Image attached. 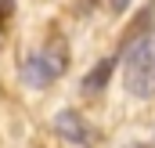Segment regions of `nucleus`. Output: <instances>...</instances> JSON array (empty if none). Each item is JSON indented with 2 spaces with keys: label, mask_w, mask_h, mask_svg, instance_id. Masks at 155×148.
<instances>
[{
  "label": "nucleus",
  "mask_w": 155,
  "mask_h": 148,
  "mask_svg": "<svg viewBox=\"0 0 155 148\" xmlns=\"http://www.w3.org/2000/svg\"><path fill=\"white\" fill-rule=\"evenodd\" d=\"M123 83L134 98H155V40H141L126 51Z\"/></svg>",
  "instance_id": "f257e3e1"
},
{
  "label": "nucleus",
  "mask_w": 155,
  "mask_h": 148,
  "mask_svg": "<svg viewBox=\"0 0 155 148\" xmlns=\"http://www.w3.org/2000/svg\"><path fill=\"white\" fill-rule=\"evenodd\" d=\"M61 72H65V51H61V43L36 51V54L25 58V65H22V79H25V87H33V90L51 87Z\"/></svg>",
  "instance_id": "f03ea898"
},
{
  "label": "nucleus",
  "mask_w": 155,
  "mask_h": 148,
  "mask_svg": "<svg viewBox=\"0 0 155 148\" xmlns=\"http://www.w3.org/2000/svg\"><path fill=\"white\" fill-rule=\"evenodd\" d=\"M54 130H58V137H65V141H72L79 148H94L97 145V130L79 116L76 109H65L54 116Z\"/></svg>",
  "instance_id": "7ed1b4c3"
},
{
  "label": "nucleus",
  "mask_w": 155,
  "mask_h": 148,
  "mask_svg": "<svg viewBox=\"0 0 155 148\" xmlns=\"http://www.w3.org/2000/svg\"><path fill=\"white\" fill-rule=\"evenodd\" d=\"M112 69H116V62H112V58H105L101 65H94V72L83 79V90H87V94H97V90H105V83H108Z\"/></svg>",
  "instance_id": "20e7f679"
},
{
  "label": "nucleus",
  "mask_w": 155,
  "mask_h": 148,
  "mask_svg": "<svg viewBox=\"0 0 155 148\" xmlns=\"http://www.w3.org/2000/svg\"><path fill=\"white\" fill-rule=\"evenodd\" d=\"M108 4H112V11H116V15H123V11L130 7V0H108Z\"/></svg>",
  "instance_id": "39448f33"
}]
</instances>
